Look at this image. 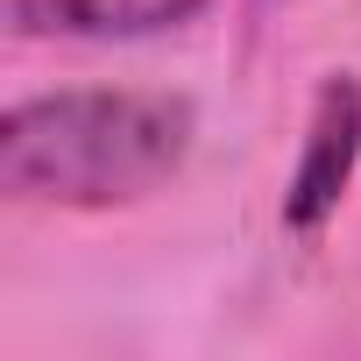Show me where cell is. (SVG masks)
Segmentation results:
<instances>
[{
  "instance_id": "obj_1",
  "label": "cell",
  "mask_w": 361,
  "mask_h": 361,
  "mask_svg": "<svg viewBox=\"0 0 361 361\" xmlns=\"http://www.w3.org/2000/svg\"><path fill=\"white\" fill-rule=\"evenodd\" d=\"M192 156V106L170 92H50L0 121V192L29 206H135Z\"/></svg>"
},
{
  "instance_id": "obj_2",
  "label": "cell",
  "mask_w": 361,
  "mask_h": 361,
  "mask_svg": "<svg viewBox=\"0 0 361 361\" xmlns=\"http://www.w3.org/2000/svg\"><path fill=\"white\" fill-rule=\"evenodd\" d=\"M354 163H361V85L326 78L319 106H312V128H305V149H298V170H290V192H283V227L319 234L333 220L340 192H347Z\"/></svg>"
},
{
  "instance_id": "obj_3",
  "label": "cell",
  "mask_w": 361,
  "mask_h": 361,
  "mask_svg": "<svg viewBox=\"0 0 361 361\" xmlns=\"http://www.w3.org/2000/svg\"><path fill=\"white\" fill-rule=\"evenodd\" d=\"M206 0H8L22 36H156L192 22Z\"/></svg>"
}]
</instances>
